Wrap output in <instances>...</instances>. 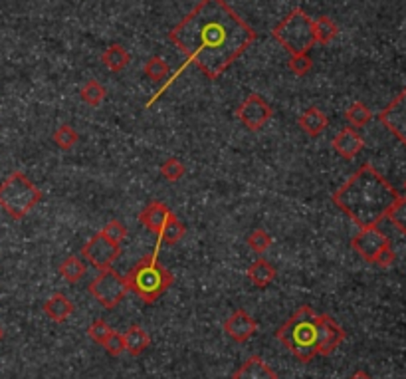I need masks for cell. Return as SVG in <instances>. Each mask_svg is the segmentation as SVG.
<instances>
[{
  "instance_id": "obj_3",
  "label": "cell",
  "mask_w": 406,
  "mask_h": 379,
  "mask_svg": "<svg viewBox=\"0 0 406 379\" xmlns=\"http://www.w3.org/2000/svg\"><path fill=\"white\" fill-rule=\"evenodd\" d=\"M275 340L282 342L299 361L309 364L319 356V314L301 306L275 330Z\"/></svg>"
},
{
  "instance_id": "obj_11",
  "label": "cell",
  "mask_w": 406,
  "mask_h": 379,
  "mask_svg": "<svg viewBox=\"0 0 406 379\" xmlns=\"http://www.w3.org/2000/svg\"><path fill=\"white\" fill-rule=\"evenodd\" d=\"M379 122L406 147V88L379 113Z\"/></svg>"
},
{
  "instance_id": "obj_9",
  "label": "cell",
  "mask_w": 406,
  "mask_h": 379,
  "mask_svg": "<svg viewBox=\"0 0 406 379\" xmlns=\"http://www.w3.org/2000/svg\"><path fill=\"white\" fill-rule=\"evenodd\" d=\"M272 105L268 101L263 100L260 94H250L246 100L242 101L236 110V117L240 120V123L250 129V131H258L262 129L266 123L272 120Z\"/></svg>"
},
{
  "instance_id": "obj_35",
  "label": "cell",
  "mask_w": 406,
  "mask_h": 379,
  "mask_svg": "<svg viewBox=\"0 0 406 379\" xmlns=\"http://www.w3.org/2000/svg\"><path fill=\"white\" fill-rule=\"evenodd\" d=\"M110 334L111 328L107 326V322H103V320H96V322L88 328V338L89 340H93L96 344H103Z\"/></svg>"
},
{
  "instance_id": "obj_27",
  "label": "cell",
  "mask_w": 406,
  "mask_h": 379,
  "mask_svg": "<svg viewBox=\"0 0 406 379\" xmlns=\"http://www.w3.org/2000/svg\"><path fill=\"white\" fill-rule=\"evenodd\" d=\"M52 139H54V143L60 147V149L70 151V149H74V147H76L79 135L76 134V129H74L72 125L64 123V125H60V127L55 129L54 135H52Z\"/></svg>"
},
{
  "instance_id": "obj_8",
  "label": "cell",
  "mask_w": 406,
  "mask_h": 379,
  "mask_svg": "<svg viewBox=\"0 0 406 379\" xmlns=\"http://www.w3.org/2000/svg\"><path fill=\"white\" fill-rule=\"evenodd\" d=\"M121 245H115L113 240L105 238L103 234L98 233L89 238L86 245L81 246V257L88 260L89 264L98 270L113 266V262L119 258Z\"/></svg>"
},
{
  "instance_id": "obj_33",
  "label": "cell",
  "mask_w": 406,
  "mask_h": 379,
  "mask_svg": "<svg viewBox=\"0 0 406 379\" xmlns=\"http://www.w3.org/2000/svg\"><path fill=\"white\" fill-rule=\"evenodd\" d=\"M287 66H289V70L296 76H306L309 70L313 68V60L309 56V52H306V54H294V56L289 58Z\"/></svg>"
},
{
  "instance_id": "obj_30",
  "label": "cell",
  "mask_w": 406,
  "mask_h": 379,
  "mask_svg": "<svg viewBox=\"0 0 406 379\" xmlns=\"http://www.w3.org/2000/svg\"><path fill=\"white\" fill-rule=\"evenodd\" d=\"M145 76L153 79V82H161V79H165L169 76V64L159 56L149 58L147 64H145Z\"/></svg>"
},
{
  "instance_id": "obj_17",
  "label": "cell",
  "mask_w": 406,
  "mask_h": 379,
  "mask_svg": "<svg viewBox=\"0 0 406 379\" xmlns=\"http://www.w3.org/2000/svg\"><path fill=\"white\" fill-rule=\"evenodd\" d=\"M297 123H299V127H301L309 137H319V135L327 129L329 117L321 112L319 108H309V110H306V112L299 115Z\"/></svg>"
},
{
  "instance_id": "obj_38",
  "label": "cell",
  "mask_w": 406,
  "mask_h": 379,
  "mask_svg": "<svg viewBox=\"0 0 406 379\" xmlns=\"http://www.w3.org/2000/svg\"><path fill=\"white\" fill-rule=\"evenodd\" d=\"M0 340H2V330H0Z\"/></svg>"
},
{
  "instance_id": "obj_39",
  "label": "cell",
  "mask_w": 406,
  "mask_h": 379,
  "mask_svg": "<svg viewBox=\"0 0 406 379\" xmlns=\"http://www.w3.org/2000/svg\"><path fill=\"white\" fill-rule=\"evenodd\" d=\"M405 191H406V181H405Z\"/></svg>"
},
{
  "instance_id": "obj_2",
  "label": "cell",
  "mask_w": 406,
  "mask_h": 379,
  "mask_svg": "<svg viewBox=\"0 0 406 379\" xmlns=\"http://www.w3.org/2000/svg\"><path fill=\"white\" fill-rule=\"evenodd\" d=\"M398 197V191L371 163H365L333 193V205L359 229H367L379 226Z\"/></svg>"
},
{
  "instance_id": "obj_4",
  "label": "cell",
  "mask_w": 406,
  "mask_h": 379,
  "mask_svg": "<svg viewBox=\"0 0 406 379\" xmlns=\"http://www.w3.org/2000/svg\"><path fill=\"white\" fill-rule=\"evenodd\" d=\"M127 288L135 296H139L145 304H155L163 294H165L173 282L175 276L171 274V270H166L159 258L155 255L141 258L135 266L127 272Z\"/></svg>"
},
{
  "instance_id": "obj_26",
  "label": "cell",
  "mask_w": 406,
  "mask_h": 379,
  "mask_svg": "<svg viewBox=\"0 0 406 379\" xmlns=\"http://www.w3.org/2000/svg\"><path fill=\"white\" fill-rule=\"evenodd\" d=\"M347 122L351 123L353 127H365L367 123L373 120V112L362 103V101H355L351 108L345 112Z\"/></svg>"
},
{
  "instance_id": "obj_15",
  "label": "cell",
  "mask_w": 406,
  "mask_h": 379,
  "mask_svg": "<svg viewBox=\"0 0 406 379\" xmlns=\"http://www.w3.org/2000/svg\"><path fill=\"white\" fill-rule=\"evenodd\" d=\"M171 214L173 212H171V209L166 207L165 203L153 201L139 212V223L143 224L145 229H149L153 234H161L166 221L171 219Z\"/></svg>"
},
{
  "instance_id": "obj_19",
  "label": "cell",
  "mask_w": 406,
  "mask_h": 379,
  "mask_svg": "<svg viewBox=\"0 0 406 379\" xmlns=\"http://www.w3.org/2000/svg\"><path fill=\"white\" fill-rule=\"evenodd\" d=\"M246 274H248V280L252 282L256 288H266V286H270V284L274 282L277 270H275L274 264L268 262L266 258H258L256 262L250 264Z\"/></svg>"
},
{
  "instance_id": "obj_29",
  "label": "cell",
  "mask_w": 406,
  "mask_h": 379,
  "mask_svg": "<svg viewBox=\"0 0 406 379\" xmlns=\"http://www.w3.org/2000/svg\"><path fill=\"white\" fill-rule=\"evenodd\" d=\"M185 173H187V167H185V165H183V161H181V159H176V157L166 159L165 163L161 165V175H163L165 181H171V183L181 181V179L185 177Z\"/></svg>"
},
{
  "instance_id": "obj_32",
  "label": "cell",
  "mask_w": 406,
  "mask_h": 379,
  "mask_svg": "<svg viewBox=\"0 0 406 379\" xmlns=\"http://www.w3.org/2000/svg\"><path fill=\"white\" fill-rule=\"evenodd\" d=\"M99 233L103 234L105 238L113 240L115 245H121V243L125 240V236H127V226L121 223V221H110Z\"/></svg>"
},
{
  "instance_id": "obj_18",
  "label": "cell",
  "mask_w": 406,
  "mask_h": 379,
  "mask_svg": "<svg viewBox=\"0 0 406 379\" xmlns=\"http://www.w3.org/2000/svg\"><path fill=\"white\" fill-rule=\"evenodd\" d=\"M74 312V304L62 292H55L54 296L44 304V314L55 323H64Z\"/></svg>"
},
{
  "instance_id": "obj_12",
  "label": "cell",
  "mask_w": 406,
  "mask_h": 379,
  "mask_svg": "<svg viewBox=\"0 0 406 379\" xmlns=\"http://www.w3.org/2000/svg\"><path fill=\"white\" fill-rule=\"evenodd\" d=\"M345 330L329 314H319V356H331L345 342Z\"/></svg>"
},
{
  "instance_id": "obj_16",
  "label": "cell",
  "mask_w": 406,
  "mask_h": 379,
  "mask_svg": "<svg viewBox=\"0 0 406 379\" xmlns=\"http://www.w3.org/2000/svg\"><path fill=\"white\" fill-rule=\"evenodd\" d=\"M232 379H277V373L263 361L262 357L252 356L232 373Z\"/></svg>"
},
{
  "instance_id": "obj_5",
  "label": "cell",
  "mask_w": 406,
  "mask_h": 379,
  "mask_svg": "<svg viewBox=\"0 0 406 379\" xmlns=\"http://www.w3.org/2000/svg\"><path fill=\"white\" fill-rule=\"evenodd\" d=\"M42 201V191L34 185L22 171H12L0 183V209L14 221L24 219L38 203Z\"/></svg>"
},
{
  "instance_id": "obj_24",
  "label": "cell",
  "mask_w": 406,
  "mask_h": 379,
  "mask_svg": "<svg viewBox=\"0 0 406 379\" xmlns=\"http://www.w3.org/2000/svg\"><path fill=\"white\" fill-rule=\"evenodd\" d=\"M185 233H187L185 224L181 223L175 214H171V219L166 221V224L163 226V231H161L159 236H161V240H163L166 246H175L181 243V238L185 236Z\"/></svg>"
},
{
  "instance_id": "obj_22",
  "label": "cell",
  "mask_w": 406,
  "mask_h": 379,
  "mask_svg": "<svg viewBox=\"0 0 406 379\" xmlns=\"http://www.w3.org/2000/svg\"><path fill=\"white\" fill-rule=\"evenodd\" d=\"M58 270H60V274H62L70 284H76V282H79V280L86 276L88 266H86V262L79 257H67L66 260L60 264Z\"/></svg>"
},
{
  "instance_id": "obj_37",
  "label": "cell",
  "mask_w": 406,
  "mask_h": 379,
  "mask_svg": "<svg viewBox=\"0 0 406 379\" xmlns=\"http://www.w3.org/2000/svg\"><path fill=\"white\" fill-rule=\"evenodd\" d=\"M349 379H371V378H369V373H365V371H355Z\"/></svg>"
},
{
  "instance_id": "obj_36",
  "label": "cell",
  "mask_w": 406,
  "mask_h": 379,
  "mask_svg": "<svg viewBox=\"0 0 406 379\" xmlns=\"http://www.w3.org/2000/svg\"><path fill=\"white\" fill-rule=\"evenodd\" d=\"M395 260H396L395 250H393V246L388 245V246H384L383 250L374 257L373 264H376V266H381V268H388L395 264Z\"/></svg>"
},
{
  "instance_id": "obj_13",
  "label": "cell",
  "mask_w": 406,
  "mask_h": 379,
  "mask_svg": "<svg viewBox=\"0 0 406 379\" xmlns=\"http://www.w3.org/2000/svg\"><path fill=\"white\" fill-rule=\"evenodd\" d=\"M256 330H258V322H256L246 310L232 312L230 316L226 318V322H224V332H226V335H228L230 340H234V342H238V344L248 342V340L256 334Z\"/></svg>"
},
{
  "instance_id": "obj_6",
  "label": "cell",
  "mask_w": 406,
  "mask_h": 379,
  "mask_svg": "<svg viewBox=\"0 0 406 379\" xmlns=\"http://www.w3.org/2000/svg\"><path fill=\"white\" fill-rule=\"evenodd\" d=\"M272 36L287 52L294 54H306L315 44V32H313V20L308 12L301 8H294L282 23L272 30Z\"/></svg>"
},
{
  "instance_id": "obj_14",
  "label": "cell",
  "mask_w": 406,
  "mask_h": 379,
  "mask_svg": "<svg viewBox=\"0 0 406 379\" xmlns=\"http://www.w3.org/2000/svg\"><path fill=\"white\" fill-rule=\"evenodd\" d=\"M331 146L335 149V153L343 157V159H353V157H357L362 151L365 139L357 134L355 127H343L339 134L333 137Z\"/></svg>"
},
{
  "instance_id": "obj_10",
  "label": "cell",
  "mask_w": 406,
  "mask_h": 379,
  "mask_svg": "<svg viewBox=\"0 0 406 379\" xmlns=\"http://www.w3.org/2000/svg\"><path fill=\"white\" fill-rule=\"evenodd\" d=\"M388 245H391L388 236L379 226L359 229V233L351 238V248L367 262H373L374 257L383 250L384 246Z\"/></svg>"
},
{
  "instance_id": "obj_7",
  "label": "cell",
  "mask_w": 406,
  "mask_h": 379,
  "mask_svg": "<svg viewBox=\"0 0 406 379\" xmlns=\"http://www.w3.org/2000/svg\"><path fill=\"white\" fill-rule=\"evenodd\" d=\"M88 292L99 302L101 308L115 310L123 302L129 288H127L125 276H121L119 272L113 268H105V270H99L98 276L89 282Z\"/></svg>"
},
{
  "instance_id": "obj_20",
  "label": "cell",
  "mask_w": 406,
  "mask_h": 379,
  "mask_svg": "<svg viewBox=\"0 0 406 379\" xmlns=\"http://www.w3.org/2000/svg\"><path fill=\"white\" fill-rule=\"evenodd\" d=\"M123 344H125V352L129 354V356L137 357L143 354L145 349L149 347L151 344V338L149 334L145 332L141 326H131L125 334H123Z\"/></svg>"
},
{
  "instance_id": "obj_23",
  "label": "cell",
  "mask_w": 406,
  "mask_h": 379,
  "mask_svg": "<svg viewBox=\"0 0 406 379\" xmlns=\"http://www.w3.org/2000/svg\"><path fill=\"white\" fill-rule=\"evenodd\" d=\"M313 32H315V42L329 44L331 40L337 38L339 28H337V24L333 23L329 16H319L317 20H313Z\"/></svg>"
},
{
  "instance_id": "obj_1",
  "label": "cell",
  "mask_w": 406,
  "mask_h": 379,
  "mask_svg": "<svg viewBox=\"0 0 406 379\" xmlns=\"http://www.w3.org/2000/svg\"><path fill=\"white\" fill-rule=\"evenodd\" d=\"M256 36L226 0H200L169 32L171 42L209 79H218L256 42Z\"/></svg>"
},
{
  "instance_id": "obj_28",
  "label": "cell",
  "mask_w": 406,
  "mask_h": 379,
  "mask_svg": "<svg viewBox=\"0 0 406 379\" xmlns=\"http://www.w3.org/2000/svg\"><path fill=\"white\" fill-rule=\"evenodd\" d=\"M386 219L393 223L396 231L400 234H406V197H398L391 211L386 212Z\"/></svg>"
},
{
  "instance_id": "obj_31",
  "label": "cell",
  "mask_w": 406,
  "mask_h": 379,
  "mask_svg": "<svg viewBox=\"0 0 406 379\" xmlns=\"http://www.w3.org/2000/svg\"><path fill=\"white\" fill-rule=\"evenodd\" d=\"M246 243H248V246L252 248L254 252L262 255V252H266V250H268V248L272 246V243H274V238H272V234L266 233L263 229H256V231H252V233L248 234Z\"/></svg>"
},
{
  "instance_id": "obj_25",
  "label": "cell",
  "mask_w": 406,
  "mask_h": 379,
  "mask_svg": "<svg viewBox=\"0 0 406 379\" xmlns=\"http://www.w3.org/2000/svg\"><path fill=\"white\" fill-rule=\"evenodd\" d=\"M105 96H107V89L103 88L98 79H89L84 84V88L79 89V98L91 108H98L99 103L105 100Z\"/></svg>"
},
{
  "instance_id": "obj_34",
  "label": "cell",
  "mask_w": 406,
  "mask_h": 379,
  "mask_svg": "<svg viewBox=\"0 0 406 379\" xmlns=\"http://www.w3.org/2000/svg\"><path fill=\"white\" fill-rule=\"evenodd\" d=\"M103 349L107 352V356L111 357H117L121 356L123 352H125V344H123V334L119 332H115V330H111V334L107 335V340L101 344Z\"/></svg>"
},
{
  "instance_id": "obj_21",
  "label": "cell",
  "mask_w": 406,
  "mask_h": 379,
  "mask_svg": "<svg viewBox=\"0 0 406 379\" xmlns=\"http://www.w3.org/2000/svg\"><path fill=\"white\" fill-rule=\"evenodd\" d=\"M131 62V54L123 48L121 44L110 46L103 54H101V64L111 70V72H121L129 66Z\"/></svg>"
}]
</instances>
